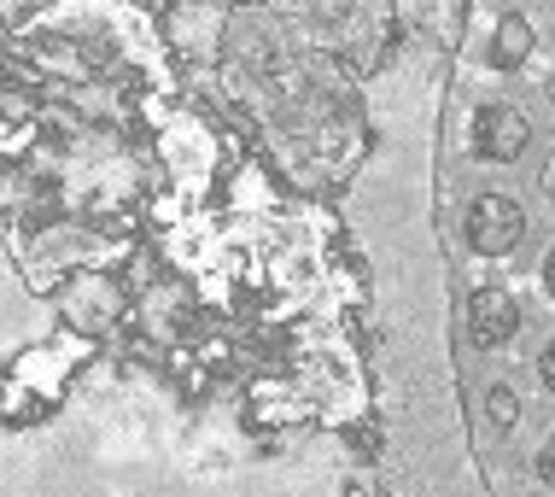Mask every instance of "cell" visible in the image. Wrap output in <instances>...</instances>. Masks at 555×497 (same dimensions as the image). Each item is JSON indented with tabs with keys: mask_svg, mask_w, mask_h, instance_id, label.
I'll return each mask as SVG.
<instances>
[{
	"mask_svg": "<svg viewBox=\"0 0 555 497\" xmlns=\"http://www.w3.org/2000/svg\"><path fill=\"white\" fill-rule=\"evenodd\" d=\"M527 234H532V211L520 205L515 193H503V188L474 193L468 211H462V246H468L479 264L515 258V252L527 246Z\"/></svg>",
	"mask_w": 555,
	"mask_h": 497,
	"instance_id": "cell-1",
	"label": "cell"
},
{
	"mask_svg": "<svg viewBox=\"0 0 555 497\" xmlns=\"http://www.w3.org/2000/svg\"><path fill=\"white\" fill-rule=\"evenodd\" d=\"M53 305H59V316H65L70 334L106 340L112 328L129 316V293H124V281H117L112 269H88L82 264V269H70V276L59 281Z\"/></svg>",
	"mask_w": 555,
	"mask_h": 497,
	"instance_id": "cell-2",
	"label": "cell"
},
{
	"mask_svg": "<svg viewBox=\"0 0 555 497\" xmlns=\"http://www.w3.org/2000/svg\"><path fill=\"white\" fill-rule=\"evenodd\" d=\"M468 153L474 164H491V170L520 164L532 153V117L515 100H479L468 117Z\"/></svg>",
	"mask_w": 555,
	"mask_h": 497,
	"instance_id": "cell-3",
	"label": "cell"
},
{
	"mask_svg": "<svg viewBox=\"0 0 555 497\" xmlns=\"http://www.w3.org/2000/svg\"><path fill=\"white\" fill-rule=\"evenodd\" d=\"M468 345L474 352H508L520 334H527V305H520L515 288H503V281H479L468 293Z\"/></svg>",
	"mask_w": 555,
	"mask_h": 497,
	"instance_id": "cell-4",
	"label": "cell"
},
{
	"mask_svg": "<svg viewBox=\"0 0 555 497\" xmlns=\"http://www.w3.org/2000/svg\"><path fill=\"white\" fill-rule=\"evenodd\" d=\"M222 7L217 0H176L170 18H164V29H170V48L182 59H211L222 48Z\"/></svg>",
	"mask_w": 555,
	"mask_h": 497,
	"instance_id": "cell-5",
	"label": "cell"
},
{
	"mask_svg": "<svg viewBox=\"0 0 555 497\" xmlns=\"http://www.w3.org/2000/svg\"><path fill=\"white\" fill-rule=\"evenodd\" d=\"M538 53V24L527 12H498L491 18V36H486V65L503 71V77H515V71H527Z\"/></svg>",
	"mask_w": 555,
	"mask_h": 497,
	"instance_id": "cell-6",
	"label": "cell"
},
{
	"mask_svg": "<svg viewBox=\"0 0 555 497\" xmlns=\"http://www.w3.org/2000/svg\"><path fill=\"white\" fill-rule=\"evenodd\" d=\"M141 316H146V328H153L158 340H176V328L193 322V298H188V288H170V281H164V288L146 293Z\"/></svg>",
	"mask_w": 555,
	"mask_h": 497,
	"instance_id": "cell-7",
	"label": "cell"
},
{
	"mask_svg": "<svg viewBox=\"0 0 555 497\" xmlns=\"http://www.w3.org/2000/svg\"><path fill=\"white\" fill-rule=\"evenodd\" d=\"M486 421H491V433H515L520 428V393H515V381H491L486 386Z\"/></svg>",
	"mask_w": 555,
	"mask_h": 497,
	"instance_id": "cell-8",
	"label": "cell"
},
{
	"mask_svg": "<svg viewBox=\"0 0 555 497\" xmlns=\"http://www.w3.org/2000/svg\"><path fill=\"white\" fill-rule=\"evenodd\" d=\"M532 474L544 480V486L555 492V428L544 433V439H538V450H532Z\"/></svg>",
	"mask_w": 555,
	"mask_h": 497,
	"instance_id": "cell-9",
	"label": "cell"
},
{
	"mask_svg": "<svg viewBox=\"0 0 555 497\" xmlns=\"http://www.w3.org/2000/svg\"><path fill=\"white\" fill-rule=\"evenodd\" d=\"M532 369H538V386H544V393L555 398V334L544 340V352H538V364H532Z\"/></svg>",
	"mask_w": 555,
	"mask_h": 497,
	"instance_id": "cell-10",
	"label": "cell"
},
{
	"mask_svg": "<svg viewBox=\"0 0 555 497\" xmlns=\"http://www.w3.org/2000/svg\"><path fill=\"white\" fill-rule=\"evenodd\" d=\"M538 288H544V298H550V310H555V240L544 246V258H538Z\"/></svg>",
	"mask_w": 555,
	"mask_h": 497,
	"instance_id": "cell-11",
	"label": "cell"
},
{
	"mask_svg": "<svg viewBox=\"0 0 555 497\" xmlns=\"http://www.w3.org/2000/svg\"><path fill=\"white\" fill-rule=\"evenodd\" d=\"M538 193H544V200L555 205V146L544 153V164H538Z\"/></svg>",
	"mask_w": 555,
	"mask_h": 497,
	"instance_id": "cell-12",
	"label": "cell"
},
{
	"mask_svg": "<svg viewBox=\"0 0 555 497\" xmlns=\"http://www.w3.org/2000/svg\"><path fill=\"white\" fill-rule=\"evenodd\" d=\"M544 94H550V112H555V71H550V82H544Z\"/></svg>",
	"mask_w": 555,
	"mask_h": 497,
	"instance_id": "cell-13",
	"label": "cell"
},
{
	"mask_svg": "<svg viewBox=\"0 0 555 497\" xmlns=\"http://www.w3.org/2000/svg\"><path fill=\"white\" fill-rule=\"evenodd\" d=\"M544 7H550V18H555V0H544Z\"/></svg>",
	"mask_w": 555,
	"mask_h": 497,
	"instance_id": "cell-14",
	"label": "cell"
}]
</instances>
